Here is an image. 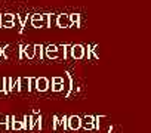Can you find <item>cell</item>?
<instances>
[{
    "instance_id": "6da1fadb",
    "label": "cell",
    "mask_w": 151,
    "mask_h": 133,
    "mask_svg": "<svg viewBox=\"0 0 151 133\" xmlns=\"http://www.w3.org/2000/svg\"><path fill=\"white\" fill-rule=\"evenodd\" d=\"M15 21V15L12 14H2V22H14Z\"/></svg>"
},
{
    "instance_id": "7a4b0ae2",
    "label": "cell",
    "mask_w": 151,
    "mask_h": 133,
    "mask_svg": "<svg viewBox=\"0 0 151 133\" xmlns=\"http://www.w3.org/2000/svg\"><path fill=\"white\" fill-rule=\"evenodd\" d=\"M12 129H14V130H19V129H22V123L18 121L15 117H12Z\"/></svg>"
},
{
    "instance_id": "3957f363",
    "label": "cell",
    "mask_w": 151,
    "mask_h": 133,
    "mask_svg": "<svg viewBox=\"0 0 151 133\" xmlns=\"http://www.w3.org/2000/svg\"><path fill=\"white\" fill-rule=\"evenodd\" d=\"M0 93H8L6 92V79L0 77Z\"/></svg>"
},
{
    "instance_id": "277c9868",
    "label": "cell",
    "mask_w": 151,
    "mask_h": 133,
    "mask_svg": "<svg viewBox=\"0 0 151 133\" xmlns=\"http://www.w3.org/2000/svg\"><path fill=\"white\" fill-rule=\"evenodd\" d=\"M12 90H14V82H12V79H6V92L9 93Z\"/></svg>"
},
{
    "instance_id": "5b68a950",
    "label": "cell",
    "mask_w": 151,
    "mask_h": 133,
    "mask_svg": "<svg viewBox=\"0 0 151 133\" xmlns=\"http://www.w3.org/2000/svg\"><path fill=\"white\" fill-rule=\"evenodd\" d=\"M24 50H25V55H27L28 58H33V55H34V50H33V47H31V46H27V47H24Z\"/></svg>"
},
{
    "instance_id": "8992f818",
    "label": "cell",
    "mask_w": 151,
    "mask_h": 133,
    "mask_svg": "<svg viewBox=\"0 0 151 133\" xmlns=\"http://www.w3.org/2000/svg\"><path fill=\"white\" fill-rule=\"evenodd\" d=\"M37 84H39V86H37V87H39V90H45V89H46V80H45V79L39 80V82H37Z\"/></svg>"
},
{
    "instance_id": "52a82bcc",
    "label": "cell",
    "mask_w": 151,
    "mask_h": 133,
    "mask_svg": "<svg viewBox=\"0 0 151 133\" xmlns=\"http://www.w3.org/2000/svg\"><path fill=\"white\" fill-rule=\"evenodd\" d=\"M14 27V22H5L3 24V28H12Z\"/></svg>"
},
{
    "instance_id": "ba28073f",
    "label": "cell",
    "mask_w": 151,
    "mask_h": 133,
    "mask_svg": "<svg viewBox=\"0 0 151 133\" xmlns=\"http://www.w3.org/2000/svg\"><path fill=\"white\" fill-rule=\"evenodd\" d=\"M74 55H77V56H80V55H82V52H80V47L74 49Z\"/></svg>"
},
{
    "instance_id": "9c48e42d",
    "label": "cell",
    "mask_w": 151,
    "mask_h": 133,
    "mask_svg": "<svg viewBox=\"0 0 151 133\" xmlns=\"http://www.w3.org/2000/svg\"><path fill=\"white\" fill-rule=\"evenodd\" d=\"M2 56H3V47L0 46V58H2Z\"/></svg>"
}]
</instances>
